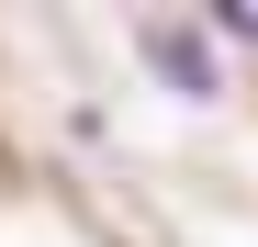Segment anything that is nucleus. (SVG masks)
Returning a JSON list of instances; mask_svg holds the SVG:
<instances>
[{"instance_id": "f257e3e1", "label": "nucleus", "mask_w": 258, "mask_h": 247, "mask_svg": "<svg viewBox=\"0 0 258 247\" xmlns=\"http://www.w3.org/2000/svg\"><path fill=\"white\" fill-rule=\"evenodd\" d=\"M135 45H146V79H157V90H180V101H213V90H225V68H213V34H202V23H146Z\"/></svg>"}, {"instance_id": "f03ea898", "label": "nucleus", "mask_w": 258, "mask_h": 247, "mask_svg": "<svg viewBox=\"0 0 258 247\" xmlns=\"http://www.w3.org/2000/svg\"><path fill=\"white\" fill-rule=\"evenodd\" d=\"M225 34H236V45H258V12H225Z\"/></svg>"}]
</instances>
